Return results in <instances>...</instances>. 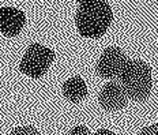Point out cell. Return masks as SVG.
Instances as JSON below:
<instances>
[{
    "instance_id": "obj_1",
    "label": "cell",
    "mask_w": 158,
    "mask_h": 135,
    "mask_svg": "<svg viewBox=\"0 0 158 135\" xmlns=\"http://www.w3.org/2000/svg\"><path fill=\"white\" fill-rule=\"evenodd\" d=\"M113 21V11L108 2L79 6L75 15V25L85 38H98L104 36Z\"/></svg>"
},
{
    "instance_id": "obj_2",
    "label": "cell",
    "mask_w": 158,
    "mask_h": 135,
    "mask_svg": "<svg viewBox=\"0 0 158 135\" xmlns=\"http://www.w3.org/2000/svg\"><path fill=\"white\" fill-rule=\"evenodd\" d=\"M117 79L126 91L127 97L135 101H143L150 95L153 87L151 68L142 60L128 59Z\"/></svg>"
},
{
    "instance_id": "obj_3",
    "label": "cell",
    "mask_w": 158,
    "mask_h": 135,
    "mask_svg": "<svg viewBox=\"0 0 158 135\" xmlns=\"http://www.w3.org/2000/svg\"><path fill=\"white\" fill-rule=\"evenodd\" d=\"M55 60V52L44 45L31 44L26 49L19 63V70L30 78H41L48 71L49 65Z\"/></svg>"
},
{
    "instance_id": "obj_4",
    "label": "cell",
    "mask_w": 158,
    "mask_h": 135,
    "mask_svg": "<svg viewBox=\"0 0 158 135\" xmlns=\"http://www.w3.org/2000/svg\"><path fill=\"white\" fill-rule=\"evenodd\" d=\"M127 61L128 57L118 47H108L97 63V72L105 79H117Z\"/></svg>"
},
{
    "instance_id": "obj_5",
    "label": "cell",
    "mask_w": 158,
    "mask_h": 135,
    "mask_svg": "<svg viewBox=\"0 0 158 135\" xmlns=\"http://www.w3.org/2000/svg\"><path fill=\"white\" fill-rule=\"evenodd\" d=\"M127 94L118 82H108L101 89L98 101L100 105L108 112H116L127 105Z\"/></svg>"
},
{
    "instance_id": "obj_6",
    "label": "cell",
    "mask_w": 158,
    "mask_h": 135,
    "mask_svg": "<svg viewBox=\"0 0 158 135\" xmlns=\"http://www.w3.org/2000/svg\"><path fill=\"white\" fill-rule=\"evenodd\" d=\"M26 23L23 11L14 7L0 8V32L7 37H15L22 32Z\"/></svg>"
},
{
    "instance_id": "obj_7",
    "label": "cell",
    "mask_w": 158,
    "mask_h": 135,
    "mask_svg": "<svg viewBox=\"0 0 158 135\" xmlns=\"http://www.w3.org/2000/svg\"><path fill=\"white\" fill-rule=\"evenodd\" d=\"M63 95L70 103L77 104L87 95V86L81 77H72L63 83Z\"/></svg>"
},
{
    "instance_id": "obj_8",
    "label": "cell",
    "mask_w": 158,
    "mask_h": 135,
    "mask_svg": "<svg viewBox=\"0 0 158 135\" xmlns=\"http://www.w3.org/2000/svg\"><path fill=\"white\" fill-rule=\"evenodd\" d=\"M10 135H41L38 133V130H35L31 126H21L16 127L15 130H12V133Z\"/></svg>"
},
{
    "instance_id": "obj_9",
    "label": "cell",
    "mask_w": 158,
    "mask_h": 135,
    "mask_svg": "<svg viewBox=\"0 0 158 135\" xmlns=\"http://www.w3.org/2000/svg\"><path fill=\"white\" fill-rule=\"evenodd\" d=\"M67 135H91V134L85 126H77V127L72 128Z\"/></svg>"
},
{
    "instance_id": "obj_10",
    "label": "cell",
    "mask_w": 158,
    "mask_h": 135,
    "mask_svg": "<svg viewBox=\"0 0 158 135\" xmlns=\"http://www.w3.org/2000/svg\"><path fill=\"white\" fill-rule=\"evenodd\" d=\"M140 135H158V124H153V126H147L142 130Z\"/></svg>"
},
{
    "instance_id": "obj_11",
    "label": "cell",
    "mask_w": 158,
    "mask_h": 135,
    "mask_svg": "<svg viewBox=\"0 0 158 135\" xmlns=\"http://www.w3.org/2000/svg\"><path fill=\"white\" fill-rule=\"evenodd\" d=\"M81 6L83 4H91V3H100V2H108V0H77Z\"/></svg>"
},
{
    "instance_id": "obj_12",
    "label": "cell",
    "mask_w": 158,
    "mask_h": 135,
    "mask_svg": "<svg viewBox=\"0 0 158 135\" xmlns=\"http://www.w3.org/2000/svg\"><path fill=\"white\" fill-rule=\"evenodd\" d=\"M94 135H116V134L112 133L110 130H106V128H101V130H98Z\"/></svg>"
}]
</instances>
